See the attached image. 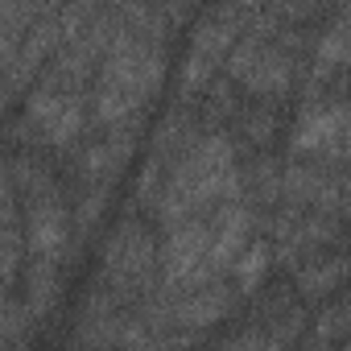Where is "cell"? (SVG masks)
I'll list each match as a JSON object with an SVG mask.
<instances>
[{
  "label": "cell",
  "mask_w": 351,
  "mask_h": 351,
  "mask_svg": "<svg viewBox=\"0 0 351 351\" xmlns=\"http://www.w3.org/2000/svg\"><path fill=\"white\" fill-rule=\"evenodd\" d=\"M165 71L161 46L141 34V29H120L108 34L104 54H99V75L91 91V120L99 128H128V120L149 104Z\"/></svg>",
  "instance_id": "cell-2"
},
{
  "label": "cell",
  "mask_w": 351,
  "mask_h": 351,
  "mask_svg": "<svg viewBox=\"0 0 351 351\" xmlns=\"http://www.w3.org/2000/svg\"><path fill=\"white\" fill-rule=\"evenodd\" d=\"M232 42H236L232 13H211V17L199 25L195 42H191V58H186V66H182V95H186V91H199V87L215 75V66H219V58L232 50Z\"/></svg>",
  "instance_id": "cell-4"
},
{
  "label": "cell",
  "mask_w": 351,
  "mask_h": 351,
  "mask_svg": "<svg viewBox=\"0 0 351 351\" xmlns=\"http://www.w3.org/2000/svg\"><path fill=\"white\" fill-rule=\"evenodd\" d=\"M228 71H232L236 83H244V87L256 91V95H277V91L289 87V58H285L273 42H265L261 34L244 38V42L232 50Z\"/></svg>",
  "instance_id": "cell-3"
},
{
  "label": "cell",
  "mask_w": 351,
  "mask_h": 351,
  "mask_svg": "<svg viewBox=\"0 0 351 351\" xmlns=\"http://www.w3.org/2000/svg\"><path fill=\"white\" fill-rule=\"evenodd\" d=\"M347 136V108L343 104H310L293 128V149L298 153H326L343 149Z\"/></svg>",
  "instance_id": "cell-5"
},
{
  "label": "cell",
  "mask_w": 351,
  "mask_h": 351,
  "mask_svg": "<svg viewBox=\"0 0 351 351\" xmlns=\"http://www.w3.org/2000/svg\"><path fill=\"white\" fill-rule=\"evenodd\" d=\"M228 199H240L236 149L223 132H207L173 157L165 186L157 195V215L165 228H173V223H186V219L215 211Z\"/></svg>",
  "instance_id": "cell-1"
}]
</instances>
